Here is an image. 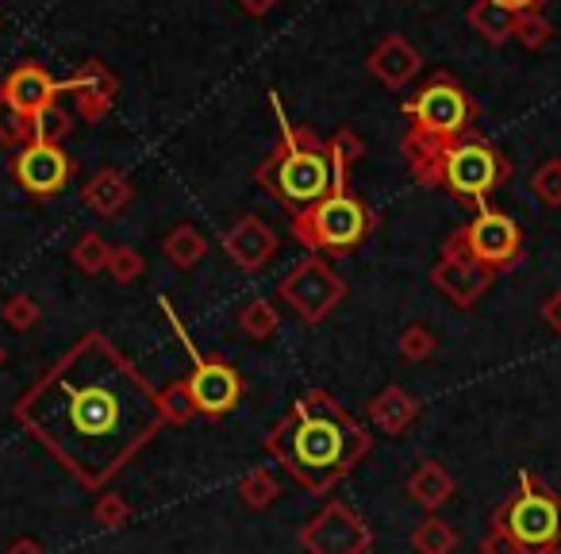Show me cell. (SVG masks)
<instances>
[{
  "instance_id": "cell-24",
  "label": "cell",
  "mask_w": 561,
  "mask_h": 554,
  "mask_svg": "<svg viewBox=\"0 0 561 554\" xmlns=\"http://www.w3.org/2000/svg\"><path fill=\"white\" fill-rule=\"evenodd\" d=\"M239 328H242V336H247V339H254V343H265V339H270L273 331L280 328V316H277V308H273L265 297H254L239 313Z\"/></svg>"
},
{
  "instance_id": "cell-40",
  "label": "cell",
  "mask_w": 561,
  "mask_h": 554,
  "mask_svg": "<svg viewBox=\"0 0 561 554\" xmlns=\"http://www.w3.org/2000/svg\"><path fill=\"white\" fill-rule=\"evenodd\" d=\"M247 4H250V9H254V12H262L265 4H270V0H247Z\"/></svg>"
},
{
  "instance_id": "cell-34",
  "label": "cell",
  "mask_w": 561,
  "mask_h": 554,
  "mask_svg": "<svg viewBox=\"0 0 561 554\" xmlns=\"http://www.w3.org/2000/svg\"><path fill=\"white\" fill-rule=\"evenodd\" d=\"M108 273L116 278V282H135V278H142V255L135 247H112L108 255Z\"/></svg>"
},
{
  "instance_id": "cell-39",
  "label": "cell",
  "mask_w": 561,
  "mask_h": 554,
  "mask_svg": "<svg viewBox=\"0 0 561 554\" xmlns=\"http://www.w3.org/2000/svg\"><path fill=\"white\" fill-rule=\"evenodd\" d=\"M4 554H47V551H43V546L35 543V539H16V543H12Z\"/></svg>"
},
{
  "instance_id": "cell-9",
  "label": "cell",
  "mask_w": 561,
  "mask_h": 554,
  "mask_svg": "<svg viewBox=\"0 0 561 554\" xmlns=\"http://www.w3.org/2000/svg\"><path fill=\"white\" fill-rule=\"evenodd\" d=\"M346 297V282L323 258H305L280 278V301L305 324H323Z\"/></svg>"
},
{
  "instance_id": "cell-14",
  "label": "cell",
  "mask_w": 561,
  "mask_h": 554,
  "mask_svg": "<svg viewBox=\"0 0 561 554\" xmlns=\"http://www.w3.org/2000/svg\"><path fill=\"white\" fill-rule=\"evenodd\" d=\"M58 93H66V81H55L43 66H20L0 86V101L27 120L39 116L47 104H58Z\"/></svg>"
},
{
  "instance_id": "cell-20",
  "label": "cell",
  "mask_w": 561,
  "mask_h": 554,
  "mask_svg": "<svg viewBox=\"0 0 561 554\" xmlns=\"http://www.w3.org/2000/svg\"><path fill=\"white\" fill-rule=\"evenodd\" d=\"M469 27L492 47H504L507 39H515V12H507L496 0H477L469 9Z\"/></svg>"
},
{
  "instance_id": "cell-25",
  "label": "cell",
  "mask_w": 561,
  "mask_h": 554,
  "mask_svg": "<svg viewBox=\"0 0 561 554\" xmlns=\"http://www.w3.org/2000/svg\"><path fill=\"white\" fill-rule=\"evenodd\" d=\"M70 255H73V265H78V270H85V273H104V270H108L112 247L104 242V235L89 231V235H81V239L73 242Z\"/></svg>"
},
{
  "instance_id": "cell-3",
  "label": "cell",
  "mask_w": 561,
  "mask_h": 554,
  "mask_svg": "<svg viewBox=\"0 0 561 554\" xmlns=\"http://www.w3.org/2000/svg\"><path fill=\"white\" fill-rule=\"evenodd\" d=\"M257 185L293 212H308L328 196L346 193V162L331 143H320L280 116V147L257 166Z\"/></svg>"
},
{
  "instance_id": "cell-18",
  "label": "cell",
  "mask_w": 561,
  "mask_h": 554,
  "mask_svg": "<svg viewBox=\"0 0 561 554\" xmlns=\"http://www.w3.org/2000/svg\"><path fill=\"white\" fill-rule=\"evenodd\" d=\"M131 196H135L131 181H127L119 170H96L93 178L85 181V189H81V201H85L101 219H116L119 212L131 204Z\"/></svg>"
},
{
  "instance_id": "cell-29",
  "label": "cell",
  "mask_w": 561,
  "mask_h": 554,
  "mask_svg": "<svg viewBox=\"0 0 561 554\" xmlns=\"http://www.w3.org/2000/svg\"><path fill=\"white\" fill-rule=\"evenodd\" d=\"M0 143H4V147H16V150H24L27 143H35L32 120L20 116V112L9 109L4 101H0Z\"/></svg>"
},
{
  "instance_id": "cell-33",
  "label": "cell",
  "mask_w": 561,
  "mask_h": 554,
  "mask_svg": "<svg viewBox=\"0 0 561 554\" xmlns=\"http://www.w3.org/2000/svg\"><path fill=\"white\" fill-rule=\"evenodd\" d=\"M550 32L553 27L546 24L538 12H519V16H515V39H519L527 50H542L546 43H550Z\"/></svg>"
},
{
  "instance_id": "cell-30",
  "label": "cell",
  "mask_w": 561,
  "mask_h": 554,
  "mask_svg": "<svg viewBox=\"0 0 561 554\" xmlns=\"http://www.w3.org/2000/svg\"><path fill=\"white\" fill-rule=\"evenodd\" d=\"M158 405H162L165 423H173V428H185V423L196 416V412H193V405H188V393H185V385H181V382L165 385V389L158 393Z\"/></svg>"
},
{
  "instance_id": "cell-2",
  "label": "cell",
  "mask_w": 561,
  "mask_h": 554,
  "mask_svg": "<svg viewBox=\"0 0 561 554\" xmlns=\"http://www.w3.org/2000/svg\"><path fill=\"white\" fill-rule=\"evenodd\" d=\"M262 451L297 485L328 497L358 462H366L374 436L328 389H305L273 431H265Z\"/></svg>"
},
{
  "instance_id": "cell-26",
  "label": "cell",
  "mask_w": 561,
  "mask_h": 554,
  "mask_svg": "<svg viewBox=\"0 0 561 554\" xmlns=\"http://www.w3.org/2000/svg\"><path fill=\"white\" fill-rule=\"evenodd\" d=\"M530 193H535L546 208H561V158H546V162L530 173Z\"/></svg>"
},
{
  "instance_id": "cell-22",
  "label": "cell",
  "mask_w": 561,
  "mask_h": 554,
  "mask_svg": "<svg viewBox=\"0 0 561 554\" xmlns=\"http://www.w3.org/2000/svg\"><path fill=\"white\" fill-rule=\"evenodd\" d=\"M162 250H165V258L178 265V270H193V265L208 255V239H204L193 224H178L170 235H165Z\"/></svg>"
},
{
  "instance_id": "cell-8",
  "label": "cell",
  "mask_w": 561,
  "mask_h": 554,
  "mask_svg": "<svg viewBox=\"0 0 561 554\" xmlns=\"http://www.w3.org/2000/svg\"><path fill=\"white\" fill-rule=\"evenodd\" d=\"M162 308H165V316L173 320V331H178L181 347H185V354H188V374L181 377V385H185L193 412L208 416V420H219V416L234 412V408H239V400H242V393H247L242 374L227 359H216V354L208 359V354L196 351L193 339L185 336V328H181L178 316H173L170 297H162Z\"/></svg>"
},
{
  "instance_id": "cell-12",
  "label": "cell",
  "mask_w": 561,
  "mask_h": 554,
  "mask_svg": "<svg viewBox=\"0 0 561 554\" xmlns=\"http://www.w3.org/2000/svg\"><path fill=\"white\" fill-rule=\"evenodd\" d=\"M12 178L27 196L47 201V196L66 193L73 178V158L62 150V143H27L12 158Z\"/></svg>"
},
{
  "instance_id": "cell-31",
  "label": "cell",
  "mask_w": 561,
  "mask_h": 554,
  "mask_svg": "<svg viewBox=\"0 0 561 554\" xmlns=\"http://www.w3.org/2000/svg\"><path fill=\"white\" fill-rule=\"evenodd\" d=\"M0 316H4V324H9L12 331H27L39 324V301L27 297V293H16V297L4 301V308H0Z\"/></svg>"
},
{
  "instance_id": "cell-35",
  "label": "cell",
  "mask_w": 561,
  "mask_h": 554,
  "mask_svg": "<svg viewBox=\"0 0 561 554\" xmlns=\"http://www.w3.org/2000/svg\"><path fill=\"white\" fill-rule=\"evenodd\" d=\"M481 554H523V551L504 528H492L489 523V531H484V539H481Z\"/></svg>"
},
{
  "instance_id": "cell-11",
  "label": "cell",
  "mask_w": 561,
  "mask_h": 554,
  "mask_svg": "<svg viewBox=\"0 0 561 554\" xmlns=\"http://www.w3.org/2000/svg\"><path fill=\"white\" fill-rule=\"evenodd\" d=\"M461 242H466V255L477 265H484L489 273L512 270L523 258V231L507 212L500 208H481L466 227H458Z\"/></svg>"
},
{
  "instance_id": "cell-15",
  "label": "cell",
  "mask_w": 561,
  "mask_h": 554,
  "mask_svg": "<svg viewBox=\"0 0 561 554\" xmlns=\"http://www.w3.org/2000/svg\"><path fill=\"white\" fill-rule=\"evenodd\" d=\"M431 282H435V290L446 293L458 308H473L477 301L489 293L492 273L484 270V265H477L469 255H443L435 270H431Z\"/></svg>"
},
{
  "instance_id": "cell-32",
  "label": "cell",
  "mask_w": 561,
  "mask_h": 554,
  "mask_svg": "<svg viewBox=\"0 0 561 554\" xmlns=\"http://www.w3.org/2000/svg\"><path fill=\"white\" fill-rule=\"evenodd\" d=\"M397 347H400V354H404L408 362H427L431 354L438 351V339L431 336L423 324H412V328H404V336L397 339Z\"/></svg>"
},
{
  "instance_id": "cell-42",
  "label": "cell",
  "mask_w": 561,
  "mask_h": 554,
  "mask_svg": "<svg viewBox=\"0 0 561 554\" xmlns=\"http://www.w3.org/2000/svg\"><path fill=\"white\" fill-rule=\"evenodd\" d=\"M542 554H561V546H550V551H542Z\"/></svg>"
},
{
  "instance_id": "cell-5",
  "label": "cell",
  "mask_w": 561,
  "mask_h": 554,
  "mask_svg": "<svg viewBox=\"0 0 561 554\" xmlns=\"http://www.w3.org/2000/svg\"><path fill=\"white\" fill-rule=\"evenodd\" d=\"M412 173L420 185H443L458 201L484 208V201L512 178V162L481 135H461V139H454L450 147H443L431 162H423Z\"/></svg>"
},
{
  "instance_id": "cell-28",
  "label": "cell",
  "mask_w": 561,
  "mask_h": 554,
  "mask_svg": "<svg viewBox=\"0 0 561 554\" xmlns=\"http://www.w3.org/2000/svg\"><path fill=\"white\" fill-rule=\"evenodd\" d=\"M131 505H127L119 493H101L96 497V505H93V520L101 523L104 531H119V528H127L131 523Z\"/></svg>"
},
{
  "instance_id": "cell-37",
  "label": "cell",
  "mask_w": 561,
  "mask_h": 554,
  "mask_svg": "<svg viewBox=\"0 0 561 554\" xmlns=\"http://www.w3.org/2000/svg\"><path fill=\"white\" fill-rule=\"evenodd\" d=\"M542 320L550 324L553 331H561V290L542 301Z\"/></svg>"
},
{
  "instance_id": "cell-10",
  "label": "cell",
  "mask_w": 561,
  "mask_h": 554,
  "mask_svg": "<svg viewBox=\"0 0 561 554\" xmlns=\"http://www.w3.org/2000/svg\"><path fill=\"white\" fill-rule=\"evenodd\" d=\"M297 543L305 546V554H369L374 528L366 523V516L335 497L297 531Z\"/></svg>"
},
{
  "instance_id": "cell-38",
  "label": "cell",
  "mask_w": 561,
  "mask_h": 554,
  "mask_svg": "<svg viewBox=\"0 0 561 554\" xmlns=\"http://www.w3.org/2000/svg\"><path fill=\"white\" fill-rule=\"evenodd\" d=\"M496 4H504L507 12H515V16H519V12H538V4H542V0H496Z\"/></svg>"
},
{
  "instance_id": "cell-6",
  "label": "cell",
  "mask_w": 561,
  "mask_h": 554,
  "mask_svg": "<svg viewBox=\"0 0 561 554\" xmlns=\"http://www.w3.org/2000/svg\"><path fill=\"white\" fill-rule=\"evenodd\" d=\"M492 528H504L523 554H542L561 546V493L538 474L523 470L515 493L492 512Z\"/></svg>"
},
{
  "instance_id": "cell-36",
  "label": "cell",
  "mask_w": 561,
  "mask_h": 554,
  "mask_svg": "<svg viewBox=\"0 0 561 554\" xmlns=\"http://www.w3.org/2000/svg\"><path fill=\"white\" fill-rule=\"evenodd\" d=\"M331 150H335V155L343 158L346 166H354L362 155H366V143H362L354 132H339L335 139H331Z\"/></svg>"
},
{
  "instance_id": "cell-1",
  "label": "cell",
  "mask_w": 561,
  "mask_h": 554,
  "mask_svg": "<svg viewBox=\"0 0 561 554\" xmlns=\"http://www.w3.org/2000/svg\"><path fill=\"white\" fill-rule=\"evenodd\" d=\"M158 393L108 336L89 331L16 400L12 420L96 493L165 428Z\"/></svg>"
},
{
  "instance_id": "cell-16",
  "label": "cell",
  "mask_w": 561,
  "mask_h": 554,
  "mask_svg": "<svg viewBox=\"0 0 561 554\" xmlns=\"http://www.w3.org/2000/svg\"><path fill=\"white\" fill-rule=\"evenodd\" d=\"M420 66H423L420 50L408 39H400V35L381 39L374 47V55H369V70H374V78L381 81L385 89H404L408 81L420 74Z\"/></svg>"
},
{
  "instance_id": "cell-41",
  "label": "cell",
  "mask_w": 561,
  "mask_h": 554,
  "mask_svg": "<svg viewBox=\"0 0 561 554\" xmlns=\"http://www.w3.org/2000/svg\"><path fill=\"white\" fill-rule=\"evenodd\" d=\"M4 362H9V351H4V347H0V366H4Z\"/></svg>"
},
{
  "instance_id": "cell-27",
  "label": "cell",
  "mask_w": 561,
  "mask_h": 554,
  "mask_svg": "<svg viewBox=\"0 0 561 554\" xmlns=\"http://www.w3.org/2000/svg\"><path fill=\"white\" fill-rule=\"evenodd\" d=\"M70 112L58 109V104H47L39 116L32 120V132H35V143H62L70 135Z\"/></svg>"
},
{
  "instance_id": "cell-17",
  "label": "cell",
  "mask_w": 561,
  "mask_h": 554,
  "mask_svg": "<svg viewBox=\"0 0 561 554\" xmlns=\"http://www.w3.org/2000/svg\"><path fill=\"white\" fill-rule=\"evenodd\" d=\"M369 420L385 436H404L415 420H420V400L404 389V385H385L374 400H369Z\"/></svg>"
},
{
  "instance_id": "cell-13",
  "label": "cell",
  "mask_w": 561,
  "mask_h": 554,
  "mask_svg": "<svg viewBox=\"0 0 561 554\" xmlns=\"http://www.w3.org/2000/svg\"><path fill=\"white\" fill-rule=\"evenodd\" d=\"M219 247L227 250V258H231L239 270L254 273V270H262L273 255H277V231H273L262 216H242L227 227L224 239H219Z\"/></svg>"
},
{
  "instance_id": "cell-4",
  "label": "cell",
  "mask_w": 561,
  "mask_h": 554,
  "mask_svg": "<svg viewBox=\"0 0 561 554\" xmlns=\"http://www.w3.org/2000/svg\"><path fill=\"white\" fill-rule=\"evenodd\" d=\"M404 112H408V120H412V132L404 135V155L412 170L431 162V158L443 147H450L454 139L473 135V120H477L473 97L454 78H446V74L427 81V86L404 104Z\"/></svg>"
},
{
  "instance_id": "cell-23",
  "label": "cell",
  "mask_w": 561,
  "mask_h": 554,
  "mask_svg": "<svg viewBox=\"0 0 561 554\" xmlns=\"http://www.w3.org/2000/svg\"><path fill=\"white\" fill-rule=\"evenodd\" d=\"M277 497H280V485H277V477H273V470L254 466V470H247V474L239 477V500L247 508H254V512L270 508Z\"/></svg>"
},
{
  "instance_id": "cell-21",
  "label": "cell",
  "mask_w": 561,
  "mask_h": 554,
  "mask_svg": "<svg viewBox=\"0 0 561 554\" xmlns=\"http://www.w3.org/2000/svg\"><path fill=\"white\" fill-rule=\"evenodd\" d=\"M461 543V535L443 520V516L427 512V520L412 528V551L415 554H454Z\"/></svg>"
},
{
  "instance_id": "cell-7",
  "label": "cell",
  "mask_w": 561,
  "mask_h": 554,
  "mask_svg": "<svg viewBox=\"0 0 561 554\" xmlns=\"http://www.w3.org/2000/svg\"><path fill=\"white\" fill-rule=\"evenodd\" d=\"M369 231H374V216L354 193H335L316 208L293 216V235L305 247L328 250V255H351L366 242Z\"/></svg>"
},
{
  "instance_id": "cell-19",
  "label": "cell",
  "mask_w": 561,
  "mask_h": 554,
  "mask_svg": "<svg viewBox=\"0 0 561 554\" xmlns=\"http://www.w3.org/2000/svg\"><path fill=\"white\" fill-rule=\"evenodd\" d=\"M454 489H458V485H454L450 470H446L443 462H435V459H423L420 466L412 470V477L404 482V493L420 508H427V512H438V508L454 497Z\"/></svg>"
}]
</instances>
